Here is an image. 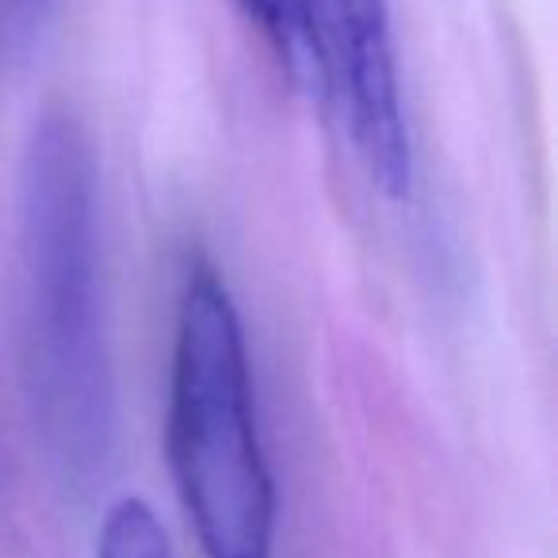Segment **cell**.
<instances>
[{"label": "cell", "mask_w": 558, "mask_h": 558, "mask_svg": "<svg viewBox=\"0 0 558 558\" xmlns=\"http://www.w3.org/2000/svg\"><path fill=\"white\" fill-rule=\"evenodd\" d=\"M54 4L58 0H9V12L20 20V24H35V20L47 16Z\"/></svg>", "instance_id": "5b68a950"}, {"label": "cell", "mask_w": 558, "mask_h": 558, "mask_svg": "<svg viewBox=\"0 0 558 558\" xmlns=\"http://www.w3.org/2000/svg\"><path fill=\"white\" fill-rule=\"evenodd\" d=\"M20 356L32 417L62 478L93 489L119 451L104 311L96 154L70 111H43L16 180Z\"/></svg>", "instance_id": "6da1fadb"}, {"label": "cell", "mask_w": 558, "mask_h": 558, "mask_svg": "<svg viewBox=\"0 0 558 558\" xmlns=\"http://www.w3.org/2000/svg\"><path fill=\"white\" fill-rule=\"evenodd\" d=\"M165 448L207 558H271L276 482L260 444L245 326L203 256L184 271L172 333Z\"/></svg>", "instance_id": "7a4b0ae2"}, {"label": "cell", "mask_w": 558, "mask_h": 558, "mask_svg": "<svg viewBox=\"0 0 558 558\" xmlns=\"http://www.w3.org/2000/svg\"><path fill=\"white\" fill-rule=\"evenodd\" d=\"M96 558H172V543L142 497H123L104 517Z\"/></svg>", "instance_id": "277c9868"}, {"label": "cell", "mask_w": 558, "mask_h": 558, "mask_svg": "<svg viewBox=\"0 0 558 558\" xmlns=\"http://www.w3.org/2000/svg\"><path fill=\"white\" fill-rule=\"evenodd\" d=\"M245 16L256 24L260 39L271 47L279 70L288 73L306 96L326 104V65H322L318 35H314L311 0H241Z\"/></svg>", "instance_id": "3957f363"}]
</instances>
